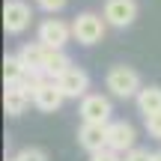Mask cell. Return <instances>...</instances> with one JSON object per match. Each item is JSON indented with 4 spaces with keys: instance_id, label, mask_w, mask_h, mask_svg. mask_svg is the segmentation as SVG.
Segmentation results:
<instances>
[{
    "instance_id": "obj_1",
    "label": "cell",
    "mask_w": 161,
    "mask_h": 161,
    "mask_svg": "<svg viewBox=\"0 0 161 161\" xmlns=\"http://www.w3.org/2000/svg\"><path fill=\"white\" fill-rule=\"evenodd\" d=\"M104 86H108L110 96H116V98H137V92L143 90L140 75L131 66H110L108 75H104Z\"/></svg>"
},
{
    "instance_id": "obj_2",
    "label": "cell",
    "mask_w": 161,
    "mask_h": 161,
    "mask_svg": "<svg viewBox=\"0 0 161 161\" xmlns=\"http://www.w3.org/2000/svg\"><path fill=\"white\" fill-rule=\"evenodd\" d=\"M110 24L104 21V15H96V12H80L75 15V21H72V36H75L78 45H98V42L104 39V33H108Z\"/></svg>"
},
{
    "instance_id": "obj_3",
    "label": "cell",
    "mask_w": 161,
    "mask_h": 161,
    "mask_svg": "<svg viewBox=\"0 0 161 161\" xmlns=\"http://www.w3.org/2000/svg\"><path fill=\"white\" fill-rule=\"evenodd\" d=\"M33 24V9L24 0H6L3 6V30L9 36H21L24 30Z\"/></svg>"
},
{
    "instance_id": "obj_4",
    "label": "cell",
    "mask_w": 161,
    "mask_h": 161,
    "mask_svg": "<svg viewBox=\"0 0 161 161\" xmlns=\"http://www.w3.org/2000/svg\"><path fill=\"white\" fill-rule=\"evenodd\" d=\"M102 15H104V21H108L110 27L125 30V27H131L134 18H137V0H104Z\"/></svg>"
},
{
    "instance_id": "obj_5",
    "label": "cell",
    "mask_w": 161,
    "mask_h": 161,
    "mask_svg": "<svg viewBox=\"0 0 161 161\" xmlns=\"http://www.w3.org/2000/svg\"><path fill=\"white\" fill-rule=\"evenodd\" d=\"M36 39L48 48H66L69 39H75V36H72V24H66L63 18H45L36 30Z\"/></svg>"
},
{
    "instance_id": "obj_6",
    "label": "cell",
    "mask_w": 161,
    "mask_h": 161,
    "mask_svg": "<svg viewBox=\"0 0 161 161\" xmlns=\"http://www.w3.org/2000/svg\"><path fill=\"white\" fill-rule=\"evenodd\" d=\"M110 98L102 96V92H86L80 98V119L84 122H110Z\"/></svg>"
},
{
    "instance_id": "obj_7",
    "label": "cell",
    "mask_w": 161,
    "mask_h": 161,
    "mask_svg": "<svg viewBox=\"0 0 161 161\" xmlns=\"http://www.w3.org/2000/svg\"><path fill=\"white\" fill-rule=\"evenodd\" d=\"M134 143H137V131H134L131 122H125V119L108 122V146L110 149H116V152L125 155L128 149H134Z\"/></svg>"
},
{
    "instance_id": "obj_8",
    "label": "cell",
    "mask_w": 161,
    "mask_h": 161,
    "mask_svg": "<svg viewBox=\"0 0 161 161\" xmlns=\"http://www.w3.org/2000/svg\"><path fill=\"white\" fill-rule=\"evenodd\" d=\"M78 143L86 152H102L108 149V122H84L78 128Z\"/></svg>"
},
{
    "instance_id": "obj_9",
    "label": "cell",
    "mask_w": 161,
    "mask_h": 161,
    "mask_svg": "<svg viewBox=\"0 0 161 161\" xmlns=\"http://www.w3.org/2000/svg\"><path fill=\"white\" fill-rule=\"evenodd\" d=\"M57 86L63 90L66 98H84L86 90H90V75H86L84 69H75V66H72L69 72H63V75L57 78Z\"/></svg>"
},
{
    "instance_id": "obj_10",
    "label": "cell",
    "mask_w": 161,
    "mask_h": 161,
    "mask_svg": "<svg viewBox=\"0 0 161 161\" xmlns=\"http://www.w3.org/2000/svg\"><path fill=\"white\" fill-rule=\"evenodd\" d=\"M63 102H66V96H63V90L57 86V80H45V84L33 92V104L39 110H45V114L60 110V108H63Z\"/></svg>"
},
{
    "instance_id": "obj_11",
    "label": "cell",
    "mask_w": 161,
    "mask_h": 161,
    "mask_svg": "<svg viewBox=\"0 0 161 161\" xmlns=\"http://www.w3.org/2000/svg\"><path fill=\"white\" fill-rule=\"evenodd\" d=\"M33 102V96L27 92L24 84H6V92H3V108L9 116H21L27 110V104Z\"/></svg>"
},
{
    "instance_id": "obj_12",
    "label": "cell",
    "mask_w": 161,
    "mask_h": 161,
    "mask_svg": "<svg viewBox=\"0 0 161 161\" xmlns=\"http://www.w3.org/2000/svg\"><path fill=\"white\" fill-rule=\"evenodd\" d=\"M48 51H51V48H48V45H42V42L36 39V42H27V45L18 51V57H21V63L27 66V72H45Z\"/></svg>"
},
{
    "instance_id": "obj_13",
    "label": "cell",
    "mask_w": 161,
    "mask_h": 161,
    "mask_svg": "<svg viewBox=\"0 0 161 161\" xmlns=\"http://www.w3.org/2000/svg\"><path fill=\"white\" fill-rule=\"evenodd\" d=\"M137 110L143 116H152V114H161V86L155 84H149V86H143V90L137 92Z\"/></svg>"
},
{
    "instance_id": "obj_14",
    "label": "cell",
    "mask_w": 161,
    "mask_h": 161,
    "mask_svg": "<svg viewBox=\"0 0 161 161\" xmlns=\"http://www.w3.org/2000/svg\"><path fill=\"white\" fill-rule=\"evenodd\" d=\"M69 69H72V57L63 51V48H51V51H48V60H45V75L51 80H57Z\"/></svg>"
},
{
    "instance_id": "obj_15",
    "label": "cell",
    "mask_w": 161,
    "mask_h": 161,
    "mask_svg": "<svg viewBox=\"0 0 161 161\" xmlns=\"http://www.w3.org/2000/svg\"><path fill=\"white\" fill-rule=\"evenodd\" d=\"M24 78H27V66L21 63V57H18V54H6V60H3V80L6 84H21Z\"/></svg>"
},
{
    "instance_id": "obj_16",
    "label": "cell",
    "mask_w": 161,
    "mask_h": 161,
    "mask_svg": "<svg viewBox=\"0 0 161 161\" xmlns=\"http://www.w3.org/2000/svg\"><path fill=\"white\" fill-rule=\"evenodd\" d=\"M15 161H48V155L42 149H36V146H24V149L15 155Z\"/></svg>"
},
{
    "instance_id": "obj_17",
    "label": "cell",
    "mask_w": 161,
    "mask_h": 161,
    "mask_svg": "<svg viewBox=\"0 0 161 161\" xmlns=\"http://www.w3.org/2000/svg\"><path fill=\"white\" fill-rule=\"evenodd\" d=\"M66 3H69V0H36V6H39L42 12H48V15H57V12H63Z\"/></svg>"
},
{
    "instance_id": "obj_18",
    "label": "cell",
    "mask_w": 161,
    "mask_h": 161,
    "mask_svg": "<svg viewBox=\"0 0 161 161\" xmlns=\"http://www.w3.org/2000/svg\"><path fill=\"white\" fill-rule=\"evenodd\" d=\"M146 131H149V137H152V140H161V114L146 116Z\"/></svg>"
},
{
    "instance_id": "obj_19",
    "label": "cell",
    "mask_w": 161,
    "mask_h": 161,
    "mask_svg": "<svg viewBox=\"0 0 161 161\" xmlns=\"http://www.w3.org/2000/svg\"><path fill=\"white\" fill-rule=\"evenodd\" d=\"M122 161H152V152L149 149H140V146H134V149H128Z\"/></svg>"
},
{
    "instance_id": "obj_20",
    "label": "cell",
    "mask_w": 161,
    "mask_h": 161,
    "mask_svg": "<svg viewBox=\"0 0 161 161\" xmlns=\"http://www.w3.org/2000/svg\"><path fill=\"white\" fill-rule=\"evenodd\" d=\"M90 161H122V152H116V149H102V152H92Z\"/></svg>"
},
{
    "instance_id": "obj_21",
    "label": "cell",
    "mask_w": 161,
    "mask_h": 161,
    "mask_svg": "<svg viewBox=\"0 0 161 161\" xmlns=\"http://www.w3.org/2000/svg\"><path fill=\"white\" fill-rule=\"evenodd\" d=\"M152 161H161V152H152Z\"/></svg>"
},
{
    "instance_id": "obj_22",
    "label": "cell",
    "mask_w": 161,
    "mask_h": 161,
    "mask_svg": "<svg viewBox=\"0 0 161 161\" xmlns=\"http://www.w3.org/2000/svg\"><path fill=\"white\" fill-rule=\"evenodd\" d=\"M9 161H15V158H9Z\"/></svg>"
}]
</instances>
